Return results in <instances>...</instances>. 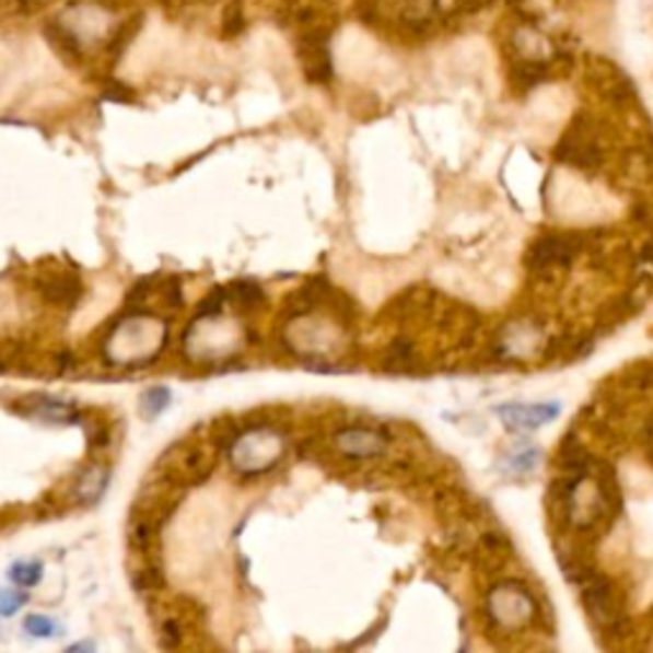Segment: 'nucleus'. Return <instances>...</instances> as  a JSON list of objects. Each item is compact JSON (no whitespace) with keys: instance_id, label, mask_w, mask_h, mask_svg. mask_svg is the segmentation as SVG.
I'll return each mask as SVG.
<instances>
[{"instance_id":"obj_19","label":"nucleus","mask_w":653,"mask_h":653,"mask_svg":"<svg viewBox=\"0 0 653 653\" xmlns=\"http://www.w3.org/2000/svg\"><path fill=\"white\" fill-rule=\"evenodd\" d=\"M179 641H182V626H179V620H166L164 626H161V646L164 649H174V646H179Z\"/></svg>"},{"instance_id":"obj_17","label":"nucleus","mask_w":653,"mask_h":653,"mask_svg":"<svg viewBox=\"0 0 653 653\" xmlns=\"http://www.w3.org/2000/svg\"><path fill=\"white\" fill-rule=\"evenodd\" d=\"M541 452L532 447V450H521V452H511L509 455V467L513 473H532L536 465H539Z\"/></svg>"},{"instance_id":"obj_10","label":"nucleus","mask_w":653,"mask_h":653,"mask_svg":"<svg viewBox=\"0 0 653 653\" xmlns=\"http://www.w3.org/2000/svg\"><path fill=\"white\" fill-rule=\"evenodd\" d=\"M107 480H110V473H107V467L92 465V467H88V470H82L80 475H77L74 482H72V490H69V495L74 498V503L90 505L105 493Z\"/></svg>"},{"instance_id":"obj_18","label":"nucleus","mask_w":653,"mask_h":653,"mask_svg":"<svg viewBox=\"0 0 653 653\" xmlns=\"http://www.w3.org/2000/svg\"><path fill=\"white\" fill-rule=\"evenodd\" d=\"M28 595L15 593V590H0V618H11L26 605Z\"/></svg>"},{"instance_id":"obj_16","label":"nucleus","mask_w":653,"mask_h":653,"mask_svg":"<svg viewBox=\"0 0 653 653\" xmlns=\"http://www.w3.org/2000/svg\"><path fill=\"white\" fill-rule=\"evenodd\" d=\"M23 628H26V633L34 635V639H51V635L59 633L57 620L44 616H28L23 620Z\"/></svg>"},{"instance_id":"obj_5","label":"nucleus","mask_w":653,"mask_h":653,"mask_svg":"<svg viewBox=\"0 0 653 653\" xmlns=\"http://www.w3.org/2000/svg\"><path fill=\"white\" fill-rule=\"evenodd\" d=\"M388 447V436L378 429L368 427H348L335 434V450L350 459H371L378 457Z\"/></svg>"},{"instance_id":"obj_4","label":"nucleus","mask_w":653,"mask_h":653,"mask_svg":"<svg viewBox=\"0 0 653 653\" xmlns=\"http://www.w3.org/2000/svg\"><path fill=\"white\" fill-rule=\"evenodd\" d=\"M15 413H23V417L44 421V424H77L80 421V409H74L72 404L61 401V398L51 396H23L13 404Z\"/></svg>"},{"instance_id":"obj_2","label":"nucleus","mask_w":653,"mask_h":653,"mask_svg":"<svg viewBox=\"0 0 653 653\" xmlns=\"http://www.w3.org/2000/svg\"><path fill=\"white\" fill-rule=\"evenodd\" d=\"M299 36H296V59L304 77L314 84L333 80V54H329V31L317 23L314 11H299Z\"/></svg>"},{"instance_id":"obj_12","label":"nucleus","mask_w":653,"mask_h":653,"mask_svg":"<svg viewBox=\"0 0 653 653\" xmlns=\"http://www.w3.org/2000/svg\"><path fill=\"white\" fill-rule=\"evenodd\" d=\"M228 302L237 310H256L258 304H264V289L253 281H237L228 287Z\"/></svg>"},{"instance_id":"obj_3","label":"nucleus","mask_w":653,"mask_h":653,"mask_svg":"<svg viewBox=\"0 0 653 653\" xmlns=\"http://www.w3.org/2000/svg\"><path fill=\"white\" fill-rule=\"evenodd\" d=\"M488 618L493 620L495 628L505 633L521 631L532 623L536 616V605L528 595V590L518 582H501L488 593Z\"/></svg>"},{"instance_id":"obj_15","label":"nucleus","mask_w":653,"mask_h":653,"mask_svg":"<svg viewBox=\"0 0 653 653\" xmlns=\"http://www.w3.org/2000/svg\"><path fill=\"white\" fill-rule=\"evenodd\" d=\"M130 582H133V587L141 595L156 593V590L164 587V578H161L159 567H141V570H136L133 574H130Z\"/></svg>"},{"instance_id":"obj_11","label":"nucleus","mask_w":653,"mask_h":653,"mask_svg":"<svg viewBox=\"0 0 653 653\" xmlns=\"http://www.w3.org/2000/svg\"><path fill=\"white\" fill-rule=\"evenodd\" d=\"M549 77V61L547 59H521L511 69V80L521 90H532L541 84Z\"/></svg>"},{"instance_id":"obj_8","label":"nucleus","mask_w":653,"mask_h":653,"mask_svg":"<svg viewBox=\"0 0 653 653\" xmlns=\"http://www.w3.org/2000/svg\"><path fill=\"white\" fill-rule=\"evenodd\" d=\"M559 156L572 166L593 168L603 161V151L600 143L595 141V136L590 133V128L574 126L572 133L564 138V143L559 145Z\"/></svg>"},{"instance_id":"obj_20","label":"nucleus","mask_w":653,"mask_h":653,"mask_svg":"<svg viewBox=\"0 0 653 653\" xmlns=\"http://www.w3.org/2000/svg\"><path fill=\"white\" fill-rule=\"evenodd\" d=\"M643 450H646L649 463L653 465V413L646 419V424H643Z\"/></svg>"},{"instance_id":"obj_6","label":"nucleus","mask_w":653,"mask_h":653,"mask_svg":"<svg viewBox=\"0 0 653 653\" xmlns=\"http://www.w3.org/2000/svg\"><path fill=\"white\" fill-rule=\"evenodd\" d=\"M580 250L572 235H544L528 248V268L534 271H551V268L567 266Z\"/></svg>"},{"instance_id":"obj_7","label":"nucleus","mask_w":653,"mask_h":653,"mask_svg":"<svg viewBox=\"0 0 653 653\" xmlns=\"http://www.w3.org/2000/svg\"><path fill=\"white\" fill-rule=\"evenodd\" d=\"M495 411L511 432H534L559 417V404H505Z\"/></svg>"},{"instance_id":"obj_1","label":"nucleus","mask_w":653,"mask_h":653,"mask_svg":"<svg viewBox=\"0 0 653 653\" xmlns=\"http://www.w3.org/2000/svg\"><path fill=\"white\" fill-rule=\"evenodd\" d=\"M564 564V574L567 580L574 582L580 587L582 603H585V610L590 613V618L595 620V626L605 633H618L623 635L626 631V610L623 603L613 585L605 578H600L595 570H590L587 564H582L580 559H572L570 564Z\"/></svg>"},{"instance_id":"obj_14","label":"nucleus","mask_w":653,"mask_h":653,"mask_svg":"<svg viewBox=\"0 0 653 653\" xmlns=\"http://www.w3.org/2000/svg\"><path fill=\"white\" fill-rule=\"evenodd\" d=\"M168 401H172V394H168V388H164V386L145 390V394L141 396V413L145 419H156L166 411Z\"/></svg>"},{"instance_id":"obj_9","label":"nucleus","mask_w":653,"mask_h":653,"mask_svg":"<svg viewBox=\"0 0 653 653\" xmlns=\"http://www.w3.org/2000/svg\"><path fill=\"white\" fill-rule=\"evenodd\" d=\"M36 289L46 302L54 306H61V310H72L82 296V281L69 271L44 273L42 279L36 281Z\"/></svg>"},{"instance_id":"obj_13","label":"nucleus","mask_w":653,"mask_h":653,"mask_svg":"<svg viewBox=\"0 0 653 653\" xmlns=\"http://www.w3.org/2000/svg\"><path fill=\"white\" fill-rule=\"evenodd\" d=\"M8 578H11V582L13 585H19V587H36L38 582H42V578H44V567H42V562H15L13 567H11V572H8Z\"/></svg>"}]
</instances>
